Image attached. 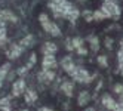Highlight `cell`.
Listing matches in <instances>:
<instances>
[{
	"instance_id": "16",
	"label": "cell",
	"mask_w": 123,
	"mask_h": 111,
	"mask_svg": "<svg viewBox=\"0 0 123 111\" xmlns=\"http://www.w3.org/2000/svg\"><path fill=\"white\" fill-rule=\"evenodd\" d=\"M89 43H91V47L93 52H98V49H99V40L96 36H89Z\"/></svg>"
},
{
	"instance_id": "8",
	"label": "cell",
	"mask_w": 123,
	"mask_h": 111,
	"mask_svg": "<svg viewBox=\"0 0 123 111\" xmlns=\"http://www.w3.org/2000/svg\"><path fill=\"white\" fill-rule=\"evenodd\" d=\"M61 67L64 68V70L71 76V73L74 71V68H76V65L73 64V59H71V56H65L62 61H61Z\"/></svg>"
},
{
	"instance_id": "26",
	"label": "cell",
	"mask_w": 123,
	"mask_h": 111,
	"mask_svg": "<svg viewBox=\"0 0 123 111\" xmlns=\"http://www.w3.org/2000/svg\"><path fill=\"white\" fill-rule=\"evenodd\" d=\"M77 52L80 53V55H86V49L82 46V47H79V49H77Z\"/></svg>"
},
{
	"instance_id": "19",
	"label": "cell",
	"mask_w": 123,
	"mask_h": 111,
	"mask_svg": "<svg viewBox=\"0 0 123 111\" xmlns=\"http://www.w3.org/2000/svg\"><path fill=\"white\" fill-rule=\"evenodd\" d=\"M82 46H83V40L80 37H74L71 40V47L73 49H79V47H82Z\"/></svg>"
},
{
	"instance_id": "33",
	"label": "cell",
	"mask_w": 123,
	"mask_h": 111,
	"mask_svg": "<svg viewBox=\"0 0 123 111\" xmlns=\"http://www.w3.org/2000/svg\"><path fill=\"white\" fill-rule=\"evenodd\" d=\"M120 71H122V74H123V68H122V70H120Z\"/></svg>"
},
{
	"instance_id": "13",
	"label": "cell",
	"mask_w": 123,
	"mask_h": 111,
	"mask_svg": "<svg viewBox=\"0 0 123 111\" xmlns=\"http://www.w3.org/2000/svg\"><path fill=\"white\" fill-rule=\"evenodd\" d=\"M114 104H116V101H114L110 95H107V93H105V95L102 96V105L107 108V110H113V107H114Z\"/></svg>"
},
{
	"instance_id": "32",
	"label": "cell",
	"mask_w": 123,
	"mask_h": 111,
	"mask_svg": "<svg viewBox=\"0 0 123 111\" xmlns=\"http://www.w3.org/2000/svg\"><path fill=\"white\" fill-rule=\"evenodd\" d=\"M120 45H122V47H120V49H122V50H123V40H122V43H120Z\"/></svg>"
},
{
	"instance_id": "7",
	"label": "cell",
	"mask_w": 123,
	"mask_h": 111,
	"mask_svg": "<svg viewBox=\"0 0 123 111\" xmlns=\"http://www.w3.org/2000/svg\"><path fill=\"white\" fill-rule=\"evenodd\" d=\"M55 79V73L52 71V70H43L39 73V80L42 83H49Z\"/></svg>"
},
{
	"instance_id": "24",
	"label": "cell",
	"mask_w": 123,
	"mask_h": 111,
	"mask_svg": "<svg viewBox=\"0 0 123 111\" xmlns=\"http://www.w3.org/2000/svg\"><path fill=\"white\" fill-rule=\"evenodd\" d=\"M36 61H37V58H36V55L33 53V55H31V58H30V62L27 64V68H28V70H30V67H31V65H33L34 62H36Z\"/></svg>"
},
{
	"instance_id": "5",
	"label": "cell",
	"mask_w": 123,
	"mask_h": 111,
	"mask_svg": "<svg viewBox=\"0 0 123 111\" xmlns=\"http://www.w3.org/2000/svg\"><path fill=\"white\" fill-rule=\"evenodd\" d=\"M43 70H52V68H56L58 62L54 55H45V58H43Z\"/></svg>"
},
{
	"instance_id": "31",
	"label": "cell",
	"mask_w": 123,
	"mask_h": 111,
	"mask_svg": "<svg viewBox=\"0 0 123 111\" xmlns=\"http://www.w3.org/2000/svg\"><path fill=\"white\" fill-rule=\"evenodd\" d=\"M86 111H95V110H93V108H87Z\"/></svg>"
},
{
	"instance_id": "4",
	"label": "cell",
	"mask_w": 123,
	"mask_h": 111,
	"mask_svg": "<svg viewBox=\"0 0 123 111\" xmlns=\"http://www.w3.org/2000/svg\"><path fill=\"white\" fill-rule=\"evenodd\" d=\"M71 76H73L74 80L82 82V83H91L92 79H93V76H91L86 70H83V68H80V67H76L74 71L71 73Z\"/></svg>"
},
{
	"instance_id": "6",
	"label": "cell",
	"mask_w": 123,
	"mask_h": 111,
	"mask_svg": "<svg viewBox=\"0 0 123 111\" xmlns=\"http://www.w3.org/2000/svg\"><path fill=\"white\" fill-rule=\"evenodd\" d=\"M25 92V80L21 79V80H16L13 83V86H12V95L13 96H19L21 93Z\"/></svg>"
},
{
	"instance_id": "23",
	"label": "cell",
	"mask_w": 123,
	"mask_h": 111,
	"mask_svg": "<svg viewBox=\"0 0 123 111\" xmlns=\"http://www.w3.org/2000/svg\"><path fill=\"white\" fill-rule=\"evenodd\" d=\"M111 111H123V104H122V102H116Z\"/></svg>"
},
{
	"instance_id": "34",
	"label": "cell",
	"mask_w": 123,
	"mask_h": 111,
	"mask_svg": "<svg viewBox=\"0 0 123 111\" xmlns=\"http://www.w3.org/2000/svg\"><path fill=\"white\" fill-rule=\"evenodd\" d=\"M0 86H2V82H0Z\"/></svg>"
},
{
	"instance_id": "14",
	"label": "cell",
	"mask_w": 123,
	"mask_h": 111,
	"mask_svg": "<svg viewBox=\"0 0 123 111\" xmlns=\"http://www.w3.org/2000/svg\"><path fill=\"white\" fill-rule=\"evenodd\" d=\"M24 95H25V102H27V104H31V102H34V101L37 99V93L34 92V90H31V89L25 90Z\"/></svg>"
},
{
	"instance_id": "10",
	"label": "cell",
	"mask_w": 123,
	"mask_h": 111,
	"mask_svg": "<svg viewBox=\"0 0 123 111\" xmlns=\"http://www.w3.org/2000/svg\"><path fill=\"white\" fill-rule=\"evenodd\" d=\"M0 21H12V22H16L18 18L7 9H0Z\"/></svg>"
},
{
	"instance_id": "29",
	"label": "cell",
	"mask_w": 123,
	"mask_h": 111,
	"mask_svg": "<svg viewBox=\"0 0 123 111\" xmlns=\"http://www.w3.org/2000/svg\"><path fill=\"white\" fill-rule=\"evenodd\" d=\"M39 111H52V110H49V108H40Z\"/></svg>"
},
{
	"instance_id": "3",
	"label": "cell",
	"mask_w": 123,
	"mask_h": 111,
	"mask_svg": "<svg viewBox=\"0 0 123 111\" xmlns=\"http://www.w3.org/2000/svg\"><path fill=\"white\" fill-rule=\"evenodd\" d=\"M101 11L107 15V18H117L120 15V7L114 2H105L101 7Z\"/></svg>"
},
{
	"instance_id": "9",
	"label": "cell",
	"mask_w": 123,
	"mask_h": 111,
	"mask_svg": "<svg viewBox=\"0 0 123 111\" xmlns=\"http://www.w3.org/2000/svg\"><path fill=\"white\" fill-rule=\"evenodd\" d=\"M22 46L21 45H12L9 49H7V56H9V58H12V59H15V58H18L19 55H21V52H22Z\"/></svg>"
},
{
	"instance_id": "21",
	"label": "cell",
	"mask_w": 123,
	"mask_h": 111,
	"mask_svg": "<svg viewBox=\"0 0 123 111\" xmlns=\"http://www.w3.org/2000/svg\"><path fill=\"white\" fill-rule=\"evenodd\" d=\"M98 62H99V65H102V67H107V56H104V55L98 56Z\"/></svg>"
},
{
	"instance_id": "18",
	"label": "cell",
	"mask_w": 123,
	"mask_h": 111,
	"mask_svg": "<svg viewBox=\"0 0 123 111\" xmlns=\"http://www.w3.org/2000/svg\"><path fill=\"white\" fill-rule=\"evenodd\" d=\"M6 40V25H5V21H0V45L5 43Z\"/></svg>"
},
{
	"instance_id": "25",
	"label": "cell",
	"mask_w": 123,
	"mask_h": 111,
	"mask_svg": "<svg viewBox=\"0 0 123 111\" xmlns=\"http://www.w3.org/2000/svg\"><path fill=\"white\" fill-rule=\"evenodd\" d=\"M114 92H116L117 95H120V93L123 92V86L122 84H116V86H114Z\"/></svg>"
},
{
	"instance_id": "11",
	"label": "cell",
	"mask_w": 123,
	"mask_h": 111,
	"mask_svg": "<svg viewBox=\"0 0 123 111\" xmlns=\"http://www.w3.org/2000/svg\"><path fill=\"white\" fill-rule=\"evenodd\" d=\"M42 50H43V53H45V55H54L56 52V45L52 43V41H48V43L43 45Z\"/></svg>"
},
{
	"instance_id": "12",
	"label": "cell",
	"mask_w": 123,
	"mask_h": 111,
	"mask_svg": "<svg viewBox=\"0 0 123 111\" xmlns=\"http://www.w3.org/2000/svg\"><path fill=\"white\" fill-rule=\"evenodd\" d=\"M89 101H91V95H89V92H86V90L80 92V95H79V98H77V104L80 105V107H83V105H86Z\"/></svg>"
},
{
	"instance_id": "2",
	"label": "cell",
	"mask_w": 123,
	"mask_h": 111,
	"mask_svg": "<svg viewBox=\"0 0 123 111\" xmlns=\"http://www.w3.org/2000/svg\"><path fill=\"white\" fill-rule=\"evenodd\" d=\"M39 21H40V24H42L43 30H45L46 33H49L50 36H59V34H61L59 27H58L55 22H52V21L49 19V16H48L46 13H40Z\"/></svg>"
},
{
	"instance_id": "30",
	"label": "cell",
	"mask_w": 123,
	"mask_h": 111,
	"mask_svg": "<svg viewBox=\"0 0 123 111\" xmlns=\"http://www.w3.org/2000/svg\"><path fill=\"white\" fill-rule=\"evenodd\" d=\"M120 102H122V104H123V92L120 93Z\"/></svg>"
},
{
	"instance_id": "28",
	"label": "cell",
	"mask_w": 123,
	"mask_h": 111,
	"mask_svg": "<svg viewBox=\"0 0 123 111\" xmlns=\"http://www.w3.org/2000/svg\"><path fill=\"white\" fill-rule=\"evenodd\" d=\"M105 45H107V47H111V40L107 39V40H105Z\"/></svg>"
},
{
	"instance_id": "15",
	"label": "cell",
	"mask_w": 123,
	"mask_h": 111,
	"mask_svg": "<svg viewBox=\"0 0 123 111\" xmlns=\"http://www.w3.org/2000/svg\"><path fill=\"white\" fill-rule=\"evenodd\" d=\"M61 90H62L67 96H71L73 95V84H71V82H64L62 84H61Z\"/></svg>"
},
{
	"instance_id": "1",
	"label": "cell",
	"mask_w": 123,
	"mask_h": 111,
	"mask_svg": "<svg viewBox=\"0 0 123 111\" xmlns=\"http://www.w3.org/2000/svg\"><path fill=\"white\" fill-rule=\"evenodd\" d=\"M49 7L52 9V12H54L56 18H65L71 22H74L79 18V15H80L79 11L76 7H73L71 3H68L67 0H50Z\"/></svg>"
},
{
	"instance_id": "20",
	"label": "cell",
	"mask_w": 123,
	"mask_h": 111,
	"mask_svg": "<svg viewBox=\"0 0 123 111\" xmlns=\"http://www.w3.org/2000/svg\"><path fill=\"white\" fill-rule=\"evenodd\" d=\"M104 18H107V15H105L102 11H96V12H93V19L101 21V19H104Z\"/></svg>"
},
{
	"instance_id": "22",
	"label": "cell",
	"mask_w": 123,
	"mask_h": 111,
	"mask_svg": "<svg viewBox=\"0 0 123 111\" xmlns=\"http://www.w3.org/2000/svg\"><path fill=\"white\" fill-rule=\"evenodd\" d=\"M83 16L86 18V21H92V19H93V13L89 12V11H85V12H83Z\"/></svg>"
},
{
	"instance_id": "27",
	"label": "cell",
	"mask_w": 123,
	"mask_h": 111,
	"mask_svg": "<svg viewBox=\"0 0 123 111\" xmlns=\"http://www.w3.org/2000/svg\"><path fill=\"white\" fill-rule=\"evenodd\" d=\"M27 71H28V68H27V67H22L21 70H18V74H25Z\"/></svg>"
},
{
	"instance_id": "17",
	"label": "cell",
	"mask_w": 123,
	"mask_h": 111,
	"mask_svg": "<svg viewBox=\"0 0 123 111\" xmlns=\"http://www.w3.org/2000/svg\"><path fill=\"white\" fill-rule=\"evenodd\" d=\"M33 43H34V37L31 36V34H28V36H25V37L21 40L19 45H21L22 47H28V46H31Z\"/></svg>"
}]
</instances>
